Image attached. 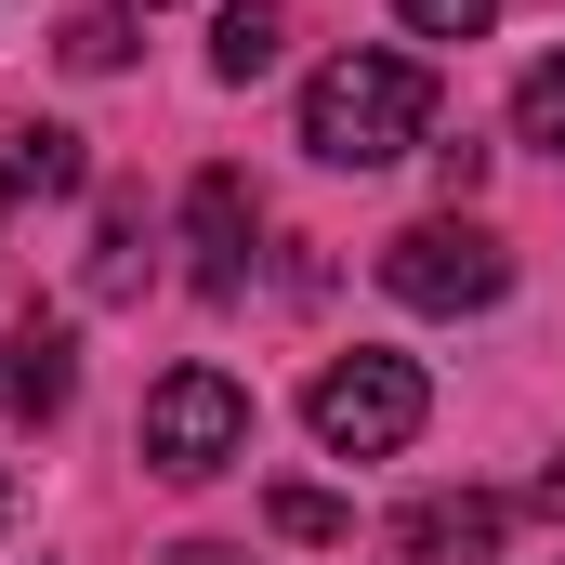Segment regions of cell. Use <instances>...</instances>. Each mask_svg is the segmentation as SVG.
<instances>
[{
	"label": "cell",
	"mask_w": 565,
	"mask_h": 565,
	"mask_svg": "<svg viewBox=\"0 0 565 565\" xmlns=\"http://www.w3.org/2000/svg\"><path fill=\"white\" fill-rule=\"evenodd\" d=\"M119 53H132L119 13H79V26H66V66H119Z\"/></svg>",
	"instance_id": "cell-14"
},
{
	"label": "cell",
	"mask_w": 565,
	"mask_h": 565,
	"mask_svg": "<svg viewBox=\"0 0 565 565\" xmlns=\"http://www.w3.org/2000/svg\"><path fill=\"white\" fill-rule=\"evenodd\" d=\"M500 526H513V513H500L487 487H460V500H408V513L382 526V553H395V565H487Z\"/></svg>",
	"instance_id": "cell-6"
},
{
	"label": "cell",
	"mask_w": 565,
	"mask_h": 565,
	"mask_svg": "<svg viewBox=\"0 0 565 565\" xmlns=\"http://www.w3.org/2000/svg\"><path fill=\"white\" fill-rule=\"evenodd\" d=\"M145 460H158L171 487L237 473V460H250V382H224V369H171V382L145 395Z\"/></svg>",
	"instance_id": "cell-4"
},
{
	"label": "cell",
	"mask_w": 565,
	"mask_h": 565,
	"mask_svg": "<svg viewBox=\"0 0 565 565\" xmlns=\"http://www.w3.org/2000/svg\"><path fill=\"white\" fill-rule=\"evenodd\" d=\"M513 132L540 145V158H565V53H540V66H526V93H513Z\"/></svg>",
	"instance_id": "cell-10"
},
{
	"label": "cell",
	"mask_w": 565,
	"mask_h": 565,
	"mask_svg": "<svg viewBox=\"0 0 565 565\" xmlns=\"http://www.w3.org/2000/svg\"><path fill=\"white\" fill-rule=\"evenodd\" d=\"M382 289H395L408 316H487V302L513 289V250H500L487 224L434 211V224H408V237H382Z\"/></svg>",
	"instance_id": "cell-3"
},
{
	"label": "cell",
	"mask_w": 565,
	"mask_h": 565,
	"mask_svg": "<svg viewBox=\"0 0 565 565\" xmlns=\"http://www.w3.org/2000/svg\"><path fill=\"white\" fill-rule=\"evenodd\" d=\"M422 132H434V66L422 53H329L302 79V145L329 171H382V158H408Z\"/></svg>",
	"instance_id": "cell-1"
},
{
	"label": "cell",
	"mask_w": 565,
	"mask_h": 565,
	"mask_svg": "<svg viewBox=\"0 0 565 565\" xmlns=\"http://www.w3.org/2000/svg\"><path fill=\"white\" fill-rule=\"evenodd\" d=\"M145 13H158V0H145Z\"/></svg>",
	"instance_id": "cell-16"
},
{
	"label": "cell",
	"mask_w": 565,
	"mask_h": 565,
	"mask_svg": "<svg viewBox=\"0 0 565 565\" xmlns=\"http://www.w3.org/2000/svg\"><path fill=\"white\" fill-rule=\"evenodd\" d=\"M66 395H79V342H66V329H40V316H26V329H0V422H53Z\"/></svg>",
	"instance_id": "cell-7"
},
{
	"label": "cell",
	"mask_w": 565,
	"mask_h": 565,
	"mask_svg": "<svg viewBox=\"0 0 565 565\" xmlns=\"http://www.w3.org/2000/svg\"><path fill=\"white\" fill-rule=\"evenodd\" d=\"M184 237H198V289H211V302H237V289H250V237H264V198H250L237 171H198Z\"/></svg>",
	"instance_id": "cell-5"
},
{
	"label": "cell",
	"mask_w": 565,
	"mask_h": 565,
	"mask_svg": "<svg viewBox=\"0 0 565 565\" xmlns=\"http://www.w3.org/2000/svg\"><path fill=\"white\" fill-rule=\"evenodd\" d=\"M422 408H434V382L408 369V355H329L316 395H302L316 447H342V460H395V447L422 434Z\"/></svg>",
	"instance_id": "cell-2"
},
{
	"label": "cell",
	"mask_w": 565,
	"mask_h": 565,
	"mask_svg": "<svg viewBox=\"0 0 565 565\" xmlns=\"http://www.w3.org/2000/svg\"><path fill=\"white\" fill-rule=\"evenodd\" d=\"M171 565H250V553H224V540H184V553H171Z\"/></svg>",
	"instance_id": "cell-15"
},
{
	"label": "cell",
	"mask_w": 565,
	"mask_h": 565,
	"mask_svg": "<svg viewBox=\"0 0 565 565\" xmlns=\"http://www.w3.org/2000/svg\"><path fill=\"white\" fill-rule=\"evenodd\" d=\"M277 53H289V13H277V0H224V26H211V66H224V79H264Z\"/></svg>",
	"instance_id": "cell-9"
},
{
	"label": "cell",
	"mask_w": 565,
	"mask_h": 565,
	"mask_svg": "<svg viewBox=\"0 0 565 565\" xmlns=\"http://www.w3.org/2000/svg\"><path fill=\"white\" fill-rule=\"evenodd\" d=\"M132 277H145V211H106V237H93V289L119 302Z\"/></svg>",
	"instance_id": "cell-12"
},
{
	"label": "cell",
	"mask_w": 565,
	"mask_h": 565,
	"mask_svg": "<svg viewBox=\"0 0 565 565\" xmlns=\"http://www.w3.org/2000/svg\"><path fill=\"white\" fill-rule=\"evenodd\" d=\"M408 13V40H487L500 26V0H395Z\"/></svg>",
	"instance_id": "cell-13"
},
{
	"label": "cell",
	"mask_w": 565,
	"mask_h": 565,
	"mask_svg": "<svg viewBox=\"0 0 565 565\" xmlns=\"http://www.w3.org/2000/svg\"><path fill=\"white\" fill-rule=\"evenodd\" d=\"M264 526H277V540H342L355 513H342L329 487H277V500H264Z\"/></svg>",
	"instance_id": "cell-11"
},
{
	"label": "cell",
	"mask_w": 565,
	"mask_h": 565,
	"mask_svg": "<svg viewBox=\"0 0 565 565\" xmlns=\"http://www.w3.org/2000/svg\"><path fill=\"white\" fill-rule=\"evenodd\" d=\"M79 171H93V158H79L66 119H13V132H0V198H79Z\"/></svg>",
	"instance_id": "cell-8"
}]
</instances>
